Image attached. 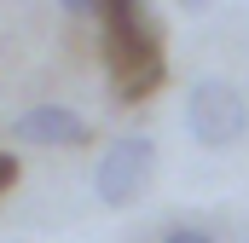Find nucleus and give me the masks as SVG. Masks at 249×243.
<instances>
[{"instance_id":"20e7f679","label":"nucleus","mask_w":249,"mask_h":243,"mask_svg":"<svg viewBox=\"0 0 249 243\" xmlns=\"http://www.w3.org/2000/svg\"><path fill=\"white\" fill-rule=\"evenodd\" d=\"M6 133H12L18 145L75 151V145H87V139H93V122H81L75 110H64V104H29V110H18V116L6 122Z\"/></svg>"},{"instance_id":"f03ea898","label":"nucleus","mask_w":249,"mask_h":243,"mask_svg":"<svg viewBox=\"0 0 249 243\" xmlns=\"http://www.w3.org/2000/svg\"><path fill=\"white\" fill-rule=\"evenodd\" d=\"M157 174V139L151 133H116L105 151H99V168H93V191L105 208H133L145 197V185Z\"/></svg>"},{"instance_id":"423d86ee","label":"nucleus","mask_w":249,"mask_h":243,"mask_svg":"<svg viewBox=\"0 0 249 243\" xmlns=\"http://www.w3.org/2000/svg\"><path fill=\"white\" fill-rule=\"evenodd\" d=\"M12 185H18V156H6V151H0V197H6Z\"/></svg>"},{"instance_id":"39448f33","label":"nucleus","mask_w":249,"mask_h":243,"mask_svg":"<svg viewBox=\"0 0 249 243\" xmlns=\"http://www.w3.org/2000/svg\"><path fill=\"white\" fill-rule=\"evenodd\" d=\"M162 243H214V232H203V226H168Z\"/></svg>"},{"instance_id":"0eeeda50","label":"nucleus","mask_w":249,"mask_h":243,"mask_svg":"<svg viewBox=\"0 0 249 243\" xmlns=\"http://www.w3.org/2000/svg\"><path fill=\"white\" fill-rule=\"evenodd\" d=\"M64 12H70V17H93V12H99V0H58Z\"/></svg>"},{"instance_id":"7ed1b4c3","label":"nucleus","mask_w":249,"mask_h":243,"mask_svg":"<svg viewBox=\"0 0 249 243\" xmlns=\"http://www.w3.org/2000/svg\"><path fill=\"white\" fill-rule=\"evenodd\" d=\"M186 127H191L197 145L226 151V145L244 139V127H249V99L232 87V81L203 75V81H191V87H186Z\"/></svg>"},{"instance_id":"6e6552de","label":"nucleus","mask_w":249,"mask_h":243,"mask_svg":"<svg viewBox=\"0 0 249 243\" xmlns=\"http://www.w3.org/2000/svg\"><path fill=\"white\" fill-rule=\"evenodd\" d=\"M180 6H209V0H180Z\"/></svg>"},{"instance_id":"f257e3e1","label":"nucleus","mask_w":249,"mask_h":243,"mask_svg":"<svg viewBox=\"0 0 249 243\" xmlns=\"http://www.w3.org/2000/svg\"><path fill=\"white\" fill-rule=\"evenodd\" d=\"M105 23L99 47H105V69H110V87L122 104H139L162 87L168 58H162V23L151 17L145 0H99L93 12Z\"/></svg>"}]
</instances>
